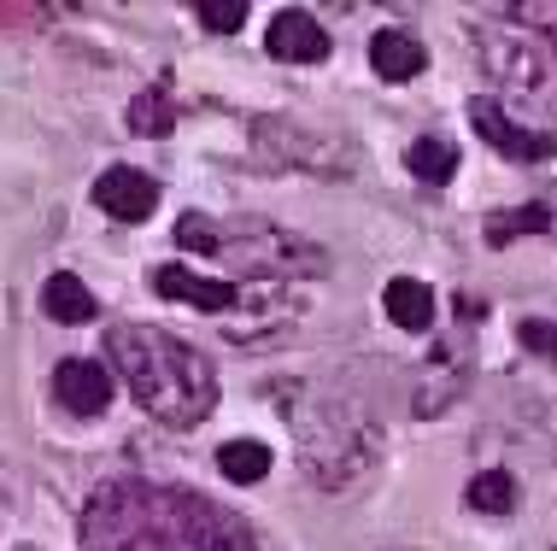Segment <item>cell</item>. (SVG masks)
Returning <instances> with one entry per match:
<instances>
[{
  "instance_id": "obj_1",
  "label": "cell",
  "mask_w": 557,
  "mask_h": 551,
  "mask_svg": "<svg viewBox=\"0 0 557 551\" xmlns=\"http://www.w3.org/2000/svg\"><path fill=\"white\" fill-rule=\"evenodd\" d=\"M83 551H264L218 499L164 481H112L83 504Z\"/></svg>"
},
{
  "instance_id": "obj_2",
  "label": "cell",
  "mask_w": 557,
  "mask_h": 551,
  "mask_svg": "<svg viewBox=\"0 0 557 551\" xmlns=\"http://www.w3.org/2000/svg\"><path fill=\"white\" fill-rule=\"evenodd\" d=\"M107 359L135 393V405L171 428H200L218 405V376L188 340L153 323H117L107 329Z\"/></svg>"
},
{
  "instance_id": "obj_3",
  "label": "cell",
  "mask_w": 557,
  "mask_h": 551,
  "mask_svg": "<svg viewBox=\"0 0 557 551\" xmlns=\"http://www.w3.org/2000/svg\"><path fill=\"white\" fill-rule=\"evenodd\" d=\"M176 241L206 252V259L230 264L240 276H264V281H294V276H323L329 252L306 235H288L276 223H212L206 212H188L176 223Z\"/></svg>"
},
{
  "instance_id": "obj_4",
  "label": "cell",
  "mask_w": 557,
  "mask_h": 551,
  "mask_svg": "<svg viewBox=\"0 0 557 551\" xmlns=\"http://www.w3.org/2000/svg\"><path fill=\"white\" fill-rule=\"evenodd\" d=\"M481 59H487V71L505 88H517V95H546V83H552V71H557L552 48L534 36V29H522V24L481 29Z\"/></svg>"
},
{
  "instance_id": "obj_5",
  "label": "cell",
  "mask_w": 557,
  "mask_h": 551,
  "mask_svg": "<svg viewBox=\"0 0 557 551\" xmlns=\"http://www.w3.org/2000/svg\"><path fill=\"white\" fill-rule=\"evenodd\" d=\"M470 124L487 147H499L505 159H557V129H529L522 117H510L499 100H470Z\"/></svg>"
},
{
  "instance_id": "obj_6",
  "label": "cell",
  "mask_w": 557,
  "mask_h": 551,
  "mask_svg": "<svg viewBox=\"0 0 557 551\" xmlns=\"http://www.w3.org/2000/svg\"><path fill=\"white\" fill-rule=\"evenodd\" d=\"M53 399L71 416H100L112 405V376L100 359H65L53 370Z\"/></svg>"
},
{
  "instance_id": "obj_7",
  "label": "cell",
  "mask_w": 557,
  "mask_h": 551,
  "mask_svg": "<svg viewBox=\"0 0 557 551\" xmlns=\"http://www.w3.org/2000/svg\"><path fill=\"white\" fill-rule=\"evenodd\" d=\"M95 205L112 212L117 223H147L159 205V183L141 171H129V165H112V171H100V183H95Z\"/></svg>"
},
{
  "instance_id": "obj_8",
  "label": "cell",
  "mask_w": 557,
  "mask_h": 551,
  "mask_svg": "<svg viewBox=\"0 0 557 551\" xmlns=\"http://www.w3.org/2000/svg\"><path fill=\"white\" fill-rule=\"evenodd\" d=\"M264 48L270 59H288V65H318V59H329V29L311 18V12H276L264 29Z\"/></svg>"
},
{
  "instance_id": "obj_9",
  "label": "cell",
  "mask_w": 557,
  "mask_h": 551,
  "mask_svg": "<svg viewBox=\"0 0 557 551\" xmlns=\"http://www.w3.org/2000/svg\"><path fill=\"white\" fill-rule=\"evenodd\" d=\"M153 288L164 293V300L200 305V311H212V317H223L230 305H240V281H212V276H200V271H183V264H164V271H153Z\"/></svg>"
},
{
  "instance_id": "obj_10",
  "label": "cell",
  "mask_w": 557,
  "mask_h": 551,
  "mask_svg": "<svg viewBox=\"0 0 557 551\" xmlns=\"http://www.w3.org/2000/svg\"><path fill=\"white\" fill-rule=\"evenodd\" d=\"M370 65H375V77H387V83H411L417 71L429 65V53H423V41H417L411 29H375L370 36Z\"/></svg>"
},
{
  "instance_id": "obj_11",
  "label": "cell",
  "mask_w": 557,
  "mask_h": 551,
  "mask_svg": "<svg viewBox=\"0 0 557 551\" xmlns=\"http://www.w3.org/2000/svg\"><path fill=\"white\" fill-rule=\"evenodd\" d=\"M382 311L399 323L405 335H423L434 329V293H429V281H417V276H394L382 288Z\"/></svg>"
},
{
  "instance_id": "obj_12",
  "label": "cell",
  "mask_w": 557,
  "mask_h": 551,
  "mask_svg": "<svg viewBox=\"0 0 557 551\" xmlns=\"http://www.w3.org/2000/svg\"><path fill=\"white\" fill-rule=\"evenodd\" d=\"M41 311H48L53 323H88L95 317V293H88L71 271H59V276H48V288H41Z\"/></svg>"
},
{
  "instance_id": "obj_13",
  "label": "cell",
  "mask_w": 557,
  "mask_h": 551,
  "mask_svg": "<svg viewBox=\"0 0 557 551\" xmlns=\"http://www.w3.org/2000/svg\"><path fill=\"white\" fill-rule=\"evenodd\" d=\"M405 165H411L417 183H451V171H458V147L429 136V141H411V153H405Z\"/></svg>"
},
{
  "instance_id": "obj_14",
  "label": "cell",
  "mask_w": 557,
  "mask_h": 551,
  "mask_svg": "<svg viewBox=\"0 0 557 551\" xmlns=\"http://www.w3.org/2000/svg\"><path fill=\"white\" fill-rule=\"evenodd\" d=\"M218 469L230 475V481H264V475H270V446H259V440L218 446Z\"/></svg>"
},
{
  "instance_id": "obj_15",
  "label": "cell",
  "mask_w": 557,
  "mask_h": 551,
  "mask_svg": "<svg viewBox=\"0 0 557 551\" xmlns=\"http://www.w3.org/2000/svg\"><path fill=\"white\" fill-rule=\"evenodd\" d=\"M171 124H176V112H171V100H164V88H147V95L129 100V129L135 136H171Z\"/></svg>"
},
{
  "instance_id": "obj_16",
  "label": "cell",
  "mask_w": 557,
  "mask_h": 551,
  "mask_svg": "<svg viewBox=\"0 0 557 551\" xmlns=\"http://www.w3.org/2000/svg\"><path fill=\"white\" fill-rule=\"evenodd\" d=\"M470 504H475V511H487V516H505L510 504H517V481H510L505 469L475 475V481H470Z\"/></svg>"
},
{
  "instance_id": "obj_17",
  "label": "cell",
  "mask_w": 557,
  "mask_h": 551,
  "mask_svg": "<svg viewBox=\"0 0 557 551\" xmlns=\"http://www.w3.org/2000/svg\"><path fill=\"white\" fill-rule=\"evenodd\" d=\"M194 18L212 29V36H230L247 18V0H194Z\"/></svg>"
},
{
  "instance_id": "obj_18",
  "label": "cell",
  "mask_w": 557,
  "mask_h": 551,
  "mask_svg": "<svg viewBox=\"0 0 557 551\" xmlns=\"http://www.w3.org/2000/svg\"><path fill=\"white\" fill-rule=\"evenodd\" d=\"M517 229H552V217L540 212V205H522V212H510V217H493V223H487L493 241H510Z\"/></svg>"
},
{
  "instance_id": "obj_19",
  "label": "cell",
  "mask_w": 557,
  "mask_h": 551,
  "mask_svg": "<svg viewBox=\"0 0 557 551\" xmlns=\"http://www.w3.org/2000/svg\"><path fill=\"white\" fill-rule=\"evenodd\" d=\"M522 347H534L540 352V359H557V329H552V323H540V317H529V323H522Z\"/></svg>"
},
{
  "instance_id": "obj_20",
  "label": "cell",
  "mask_w": 557,
  "mask_h": 551,
  "mask_svg": "<svg viewBox=\"0 0 557 551\" xmlns=\"http://www.w3.org/2000/svg\"><path fill=\"white\" fill-rule=\"evenodd\" d=\"M7 511H12V481H7V469H0V523H7Z\"/></svg>"
}]
</instances>
